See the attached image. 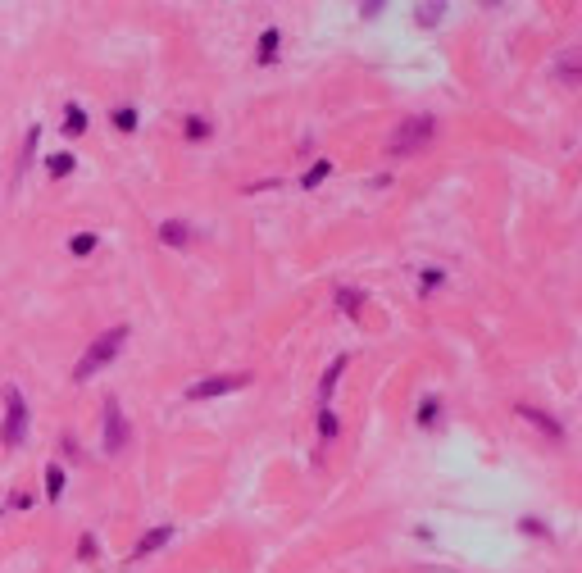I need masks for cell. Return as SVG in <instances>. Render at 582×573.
Masks as SVG:
<instances>
[{
    "label": "cell",
    "instance_id": "cell-1",
    "mask_svg": "<svg viewBox=\"0 0 582 573\" xmlns=\"http://www.w3.org/2000/svg\"><path fill=\"white\" fill-rule=\"evenodd\" d=\"M123 342H128V323H119V328H110V333H101V337H96V342L82 351V359L73 364V382H86V378H96L101 368H110L114 359H119Z\"/></svg>",
    "mask_w": 582,
    "mask_h": 573
},
{
    "label": "cell",
    "instance_id": "cell-2",
    "mask_svg": "<svg viewBox=\"0 0 582 573\" xmlns=\"http://www.w3.org/2000/svg\"><path fill=\"white\" fill-rule=\"evenodd\" d=\"M432 137H436V119L432 114H414V119H405L401 128L387 137V160H405V155L423 150Z\"/></svg>",
    "mask_w": 582,
    "mask_h": 573
},
{
    "label": "cell",
    "instance_id": "cell-3",
    "mask_svg": "<svg viewBox=\"0 0 582 573\" xmlns=\"http://www.w3.org/2000/svg\"><path fill=\"white\" fill-rule=\"evenodd\" d=\"M23 432H27V401L14 382L5 387V423H0V442L5 446H23Z\"/></svg>",
    "mask_w": 582,
    "mask_h": 573
},
{
    "label": "cell",
    "instance_id": "cell-4",
    "mask_svg": "<svg viewBox=\"0 0 582 573\" xmlns=\"http://www.w3.org/2000/svg\"><path fill=\"white\" fill-rule=\"evenodd\" d=\"M250 382V373H214V378H200V382L187 387V401H209V396H228V392H241Z\"/></svg>",
    "mask_w": 582,
    "mask_h": 573
},
{
    "label": "cell",
    "instance_id": "cell-5",
    "mask_svg": "<svg viewBox=\"0 0 582 573\" xmlns=\"http://www.w3.org/2000/svg\"><path fill=\"white\" fill-rule=\"evenodd\" d=\"M105 451H110V455L128 451V419H123V410L114 401L105 405Z\"/></svg>",
    "mask_w": 582,
    "mask_h": 573
},
{
    "label": "cell",
    "instance_id": "cell-6",
    "mask_svg": "<svg viewBox=\"0 0 582 573\" xmlns=\"http://www.w3.org/2000/svg\"><path fill=\"white\" fill-rule=\"evenodd\" d=\"M173 532H178V528H173V523H160V528H150V532H146V537L137 541V551H132V560H146V555H155V551H160V546H169V541H173Z\"/></svg>",
    "mask_w": 582,
    "mask_h": 573
},
{
    "label": "cell",
    "instance_id": "cell-7",
    "mask_svg": "<svg viewBox=\"0 0 582 573\" xmlns=\"http://www.w3.org/2000/svg\"><path fill=\"white\" fill-rule=\"evenodd\" d=\"M578 46H564V51H560V60H555V77L564 86H578Z\"/></svg>",
    "mask_w": 582,
    "mask_h": 573
},
{
    "label": "cell",
    "instance_id": "cell-8",
    "mask_svg": "<svg viewBox=\"0 0 582 573\" xmlns=\"http://www.w3.org/2000/svg\"><path fill=\"white\" fill-rule=\"evenodd\" d=\"M160 241H164V246H187L191 228H187V223H178V219H169V223H160Z\"/></svg>",
    "mask_w": 582,
    "mask_h": 573
},
{
    "label": "cell",
    "instance_id": "cell-9",
    "mask_svg": "<svg viewBox=\"0 0 582 573\" xmlns=\"http://www.w3.org/2000/svg\"><path fill=\"white\" fill-rule=\"evenodd\" d=\"M278 46H283V32H278V27H264V37H259V51H255V60H259V64H273V60H278Z\"/></svg>",
    "mask_w": 582,
    "mask_h": 573
},
{
    "label": "cell",
    "instance_id": "cell-10",
    "mask_svg": "<svg viewBox=\"0 0 582 573\" xmlns=\"http://www.w3.org/2000/svg\"><path fill=\"white\" fill-rule=\"evenodd\" d=\"M346 364H351V355H337V359H332V364H328V373H323V382H318V396H323V401H328V396H332V387H337V378H342V373H346Z\"/></svg>",
    "mask_w": 582,
    "mask_h": 573
},
{
    "label": "cell",
    "instance_id": "cell-11",
    "mask_svg": "<svg viewBox=\"0 0 582 573\" xmlns=\"http://www.w3.org/2000/svg\"><path fill=\"white\" fill-rule=\"evenodd\" d=\"M64 132H69V137H82V132H86V110H82V105H64Z\"/></svg>",
    "mask_w": 582,
    "mask_h": 573
},
{
    "label": "cell",
    "instance_id": "cell-12",
    "mask_svg": "<svg viewBox=\"0 0 582 573\" xmlns=\"http://www.w3.org/2000/svg\"><path fill=\"white\" fill-rule=\"evenodd\" d=\"M328 173H332V160H314V164L305 169V178H300V187H305V191H314L318 182L328 178Z\"/></svg>",
    "mask_w": 582,
    "mask_h": 573
},
{
    "label": "cell",
    "instance_id": "cell-13",
    "mask_svg": "<svg viewBox=\"0 0 582 573\" xmlns=\"http://www.w3.org/2000/svg\"><path fill=\"white\" fill-rule=\"evenodd\" d=\"M46 496H51V501L64 496V469H60V464H46Z\"/></svg>",
    "mask_w": 582,
    "mask_h": 573
},
{
    "label": "cell",
    "instance_id": "cell-14",
    "mask_svg": "<svg viewBox=\"0 0 582 573\" xmlns=\"http://www.w3.org/2000/svg\"><path fill=\"white\" fill-rule=\"evenodd\" d=\"M519 414H523V419H532V423H537V428H546L550 437H555V442H560V437H564V428H560L555 419H546V414H541V410H528V405H523Z\"/></svg>",
    "mask_w": 582,
    "mask_h": 573
},
{
    "label": "cell",
    "instance_id": "cell-15",
    "mask_svg": "<svg viewBox=\"0 0 582 573\" xmlns=\"http://www.w3.org/2000/svg\"><path fill=\"white\" fill-rule=\"evenodd\" d=\"M182 132H187L191 141H205V137H209V132H214V128H209V119H200V114H191V119L182 123Z\"/></svg>",
    "mask_w": 582,
    "mask_h": 573
},
{
    "label": "cell",
    "instance_id": "cell-16",
    "mask_svg": "<svg viewBox=\"0 0 582 573\" xmlns=\"http://www.w3.org/2000/svg\"><path fill=\"white\" fill-rule=\"evenodd\" d=\"M96 241H101L96 232H77V237H69V255H91Z\"/></svg>",
    "mask_w": 582,
    "mask_h": 573
},
{
    "label": "cell",
    "instance_id": "cell-17",
    "mask_svg": "<svg viewBox=\"0 0 582 573\" xmlns=\"http://www.w3.org/2000/svg\"><path fill=\"white\" fill-rule=\"evenodd\" d=\"M46 169H51V178H64V173H73V155L69 150L51 155V164H46Z\"/></svg>",
    "mask_w": 582,
    "mask_h": 573
},
{
    "label": "cell",
    "instance_id": "cell-18",
    "mask_svg": "<svg viewBox=\"0 0 582 573\" xmlns=\"http://www.w3.org/2000/svg\"><path fill=\"white\" fill-rule=\"evenodd\" d=\"M114 128H119V132H132V128H137V110H132V105L114 110Z\"/></svg>",
    "mask_w": 582,
    "mask_h": 573
},
{
    "label": "cell",
    "instance_id": "cell-19",
    "mask_svg": "<svg viewBox=\"0 0 582 573\" xmlns=\"http://www.w3.org/2000/svg\"><path fill=\"white\" fill-rule=\"evenodd\" d=\"M337 428H342V423H337V414H332V410H323V414H318V437H323V442H332Z\"/></svg>",
    "mask_w": 582,
    "mask_h": 573
},
{
    "label": "cell",
    "instance_id": "cell-20",
    "mask_svg": "<svg viewBox=\"0 0 582 573\" xmlns=\"http://www.w3.org/2000/svg\"><path fill=\"white\" fill-rule=\"evenodd\" d=\"M37 141H41V128H27V141H23V160H18V173L32 164V150H37Z\"/></svg>",
    "mask_w": 582,
    "mask_h": 573
},
{
    "label": "cell",
    "instance_id": "cell-21",
    "mask_svg": "<svg viewBox=\"0 0 582 573\" xmlns=\"http://www.w3.org/2000/svg\"><path fill=\"white\" fill-rule=\"evenodd\" d=\"M414 14H419V23H423V27H432V23H441L446 5H419V9H414Z\"/></svg>",
    "mask_w": 582,
    "mask_h": 573
},
{
    "label": "cell",
    "instance_id": "cell-22",
    "mask_svg": "<svg viewBox=\"0 0 582 573\" xmlns=\"http://www.w3.org/2000/svg\"><path fill=\"white\" fill-rule=\"evenodd\" d=\"M436 414H441V401H432V396H423V405H419V423H423V428H428V423L436 419Z\"/></svg>",
    "mask_w": 582,
    "mask_h": 573
},
{
    "label": "cell",
    "instance_id": "cell-23",
    "mask_svg": "<svg viewBox=\"0 0 582 573\" xmlns=\"http://www.w3.org/2000/svg\"><path fill=\"white\" fill-rule=\"evenodd\" d=\"M441 283H446L441 269H423V291H432V287H441Z\"/></svg>",
    "mask_w": 582,
    "mask_h": 573
},
{
    "label": "cell",
    "instance_id": "cell-24",
    "mask_svg": "<svg viewBox=\"0 0 582 573\" xmlns=\"http://www.w3.org/2000/svg\"><path fill=\"white\" fill-rule=\"evenodd\" d=\"M337 300H342V309H346V314H360V296H355V291H342Z\"/></svg>",
    "mask_w": 582,
    "mask_h": 573
},
{
    "label": "cell",
    "instance_id": "cell-25",
    "mask_svg": "<svg viewBox=\"0 0 582 573\" xmlns=\"http://www.w3.org/2000/svg\"><path fill=\"white\" fill-rule=\"evenodd\" d=\"M360 14L364 18H377V14H382V5H377V0H368V5H360Z\"/></svg>",
    "mask_w": 582,
    "mask_h": 573
}]
</instances>
